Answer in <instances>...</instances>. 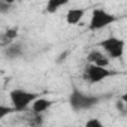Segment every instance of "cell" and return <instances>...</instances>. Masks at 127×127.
Segmentation results:
<instances>
[{"label": "cell", "instance_id": "7a4b0ae2", "mask_svg": "<svg viewBox=\"0 0 127 127\" xmlns=\"http://www.w3.org/2000/svg\"><path fill=\"white\" fill-rule=\"evenodd\" d=\"M115 75H117L115 70H111L106 66L93 64V63H88V64L85 66V70H84V79L87 82H90V84L102 82L103 79L111 78V76H115Z\"/></svg>", "mask_w": 127, "mask_h": 127}, {"label": "cell", "instance_id": "3957f363", "mask_svg": "<svg viewBox=\"0 0 127 127\" xmlns=\"http://www.w3.org/2000/svg\"><path fill=\"white\" fill-rule=\"evenodd\" d=\"M99 102H100V97L84 94L79 90H73L72 94H70V99H69V103H70V106H72L73 111H85V109H90V108L96 106Z\"/></svg>", "mask_w": 127, "mask_h": 127}, {"label": "cell", "instance_id": "30bf717a", "mask_svg": "<svg viewBox=\"0 0 127 127\" xmlns=\"http://www.w3.org/2000/svg\"><path fill=\"white\" fill-rule=\"evenodd\" d=\"M69 3V0H48L46 2V12L48 14H55L60 8Z\"/></svg>", "mask_w": 127, "mask_h": 127}, {"label": "cell", "instance_id": "5b68a950", "mask_svg": "<svg viewBox=\"0 0 127 127\" xmlns=\"http://www.w3.org/2000/svg\"><path fill=\"white\" fill-rule=\"evenodd\" d=\"M100 46L105 49V52L109 55V58H121L124 55L126 49V42L120 37L109 36L100 42Z\"/></svg>", "mask_w": 127, "mask_h": 127}, {"label": "cell", "instance_id": "6da1fadb", "mask_svg": "<svg viewBox=\"0 0 127 127\" xmlns=\"http://www.w3.org/2000/svg\"><path fill=\"white\" fill-rule=\"evenodd\" d=\"M9 97H11V103L15 108V111L17 112H23L29 106H32V103L37 97H40V94L39 93H33V91H27V90H21V88H15V90L11 91Z\"/></svg>", "mask_w": 127, "mask_h": 127}, {"label": "cell", "instance_id": "5bb4252c", "mask_svg": "<svg viewBox=\"0 0 127 127\" xmlns=\"http://www.w3.org/2000/svg\"><path fill=\"white\" fill-rule=\"evenodd\" d=\"M9 8H12V5H8V3H5V2L0 3V11H2V14H6V12L9 11Z\"/></svg>", "mask_w": 127, "mask_h": 127}, {"label": "cell", "instance_id": "2e32d148", "mask_svg": "<svg viewBox=\"0 0 127 127\" xmlns=\"http://www.w3.org/2000/svg\"><path fill=\"white\" fill-rule=\"evenodd\" d=\"M2 2H5V3H8V5H12L15 0H2Z\"/></svg>", "mask_w": 127, "mask_h": 127}, {"label": "cell", "instance_id": "9a60e30c", "mask_svg": "<svg viewBox=\"0 0 127 127\" xmlns=\"http://www.w3.org/2000/svg\"><path fill=\"white\" fill-rule=\"evenodd\" d=\"M67 54H69V52H67V51H64V52H63V54H61V55H60V57L57 58V63H63V61H64V60H66V57H67Z\"/></svg>", "mask_w": 127, "mask_h": 127}, {"label": "cell", "instance_id": "8992f818", "mask_svg": "<svg viewBox=\"0 0 127 127\" xmlns=\"http://www.w3.org/2000/svg\"><path fill=\"white\" fill-rule=\"evenodd\" d=\"M87 60L88 63H93V64H99V66H106L109 67V55L108 54H103L100 51H91L88 55H87Z\"/></svg>", "mask_w": 127, "mask_h": 127}, {"label": "cell", "instance_id": "8fae6325", "mask_svg": "<svg viewBox=\"0 0 127 127\" xmlns=\"http://www.w3.org/2000/svg\"><path fill=\"white\" fill-rule=\"evenodd\" d=\"M21 51H23L21 45H20V43H15V42L5 48V54H6L9 58H17V57H20V55H21Z\"/></svg>", "mask_w": 127, "mask_h": 127}, {"label": "cell", "instance_id": "ba28073f", "mask_svg": "<svg viewBox=\"0 0 127 127\" xmlns=\"http://www.w3.org/2000/svg\"><path fill=\"white\" fill-rule=\"evenodd\" d=\"M52 105H54V100L46 99V97H37V99L32 103V111L39 112V114H43V112L48 111Z\"/></svg>", "mask_w": 127, "mask_h": 127}, {"label": "cell", "instance_id": "4fadbf2b", "mask_svg": "<svg viewBox=\"0 0 127 127\" xmlns=\"http://www.w3.org/2000/svg\"><path fill=\"white\" fill-rule=\"evenodd\" d=\"M85 126H87V127H102L103 124H102V121H100V120L93 118V120H88V121L85 123Z\"/></svg>", "mask_w": 127, "mask_h": 127}, {"label": "cell", "instance_id": "7c38bea8", "mask_svg": "<svg viewBox=\"0 0 127 127\" xmlns=\"http://www.w3.org/2000/svg\"><path fill=\"white\" fill-rule=\"evenodd\" d=\"M14 112H17L14 106H11V108H8V106H5V105H2V106H0V118H5L6 115H9V114H14Z\"/></svg>", "mask_w": 127, "mask_h": 127}, {"label": "cell", "instance_id": "277c9868", "mask_svg": "<svg viewBox=\"0 0 127 127\" xmlns=\"http://www.w3.org/2000/svg\"><path fill=\"white\" fill-rule=\"evenodd\" d=\"M117 21V17L112 15L111 12H106L105 9L102 8H96L93 9L91 12V18H90V24H88V29L91 32H96V30H102L108 26H111L112 23Z\"/></svg>", "mask_w": 127, "mask_h": 127}, {"label": "cell", "instance_id": "52a82bcc", "mask_svg": "<svg viewBox=\"0 0 127 127\" xmlns=\"http://www.w3.org/2000/svg\"><path fill=\"white\" fill-rule=\"evenodd\" d=\"M84 14H85V9H82V8H72L66 14V23L69 26H76L84 18Z\"/></svg>", "mask_w": 127, "mask_h": 127}, {"label": "cell", "instance_id": "9c48e42d", "mask_svg": "<svg viewBox=\"0 0 127 127\" xmlns=\"http://www.w3.org/2000/svg\"><path fill=\"white\" fill-rule=\"evenodd\" d=\"M17 37H18V29H17V27L6 30V32L2 34V46H3V48L9 46L11 43H14V42H15V39H17Z\"/></svg>", "mask_w": 127, "mask_h": 127}]
</instances>
